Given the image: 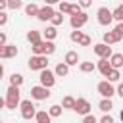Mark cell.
I'll use <instances>...</instances> for the list:
<instances>
[{"instance_id": "obj_30", "label": "cell", "mask_w": 123, "mask_h": 123, "mask_svg": "<svg viewBox=\"0 0 123 123\" xmlns=\"http://www.w3.org/2000/svg\"><path fill=\"white\" fill-rule=\"evenodd\" d=\"M6 8L8 10H19V8H23V2L21 0H6Z\"/></svg>"}, {"instance_id": "obj_25", "label": "cell", "mask_w": 123, "mask_h": 123, "mask_svg": "<svg viewBox=\"0 0 123 123\" xmlns=\"http://www.w3.org/2000/svg\"><path fill=\"white\" fill-rule=\"evenodd\" d=\"M50 21H52V25H54V27L62 25V23H63V15H62V12H54V13H52V17H50Z\"/></svg>"}, {"instance_id": "obj_5", "label": "cell", "mask_w": 123, "mask_h": 123, "mask_svg": "<svg viewBox=\"0 0 123 123\" xmlns=\"http://www.w3.org/2000/svg\"><path fill=\"white\" fill-rule=\"evenodd\" d=\"M96 90H98V94L102 96V98H111L113 94H115V88H113V85L106 79V81H100L98 83V86H96Z\"/></svg>"}, {"instance_id": "obj_10", "label": "cell", "mask_w": 123, "mask_h": 123, "mask_svg": "<svg viewBox=\"0 0 123 123\" xmlns=\"http://www.w3.org/2000/svg\"><path fill=\"white\" fill-rule=\"evenodd\" d=\"M52 13H54V8H52L50 4H46L44 8H38V12H37L35 17H38V21H50Z\"/></svg>"}, {"instance_id": "obj_32", "label": "cell", "mask_w": 123, "mask_h": 123, "mask_svg": "<svg viewBox=\"0 0 123 123\" xmlns=\"http://www.w3.org/2000/svg\"><path fill=\"white\" fill-rule=\"evenodd\" d=\"M17 56V46L15 44H6V58H15Z\"/></svg>"}, {"instance_id": "obj_18", "label": "cell", "mask_w": 123, "mask_h": 123, "mask_svg": "<svg viewBox=\"0 0 123 123\" xmlns=\"http://www.w3.org/2000/svg\"><path fill=\"white\" fill-rule=\"evenodd\" d=\"M54 52H56V44H54V40H44L42 54H44V56H50V54H54Z\"/></svg>"}, {"instance_id": "obj_14", "label": "cell", "mask_w": 123, "mask_h": 123, "mask_svg": "<svg viewBox=\"0 0 123 123\" xmlns=\"http://www.w3.org/2000/svg\"><path fill=\"white\" fill-rule=\"evenodd\" d=\"M63 62L71 67V65H77V62H79V54L75 52V50H69L67 54H65V58H63Z\"/></svg>"}, {"instance_id": "obj_34", "label": "cell", "mask_w": 123, "mask_h": 123, "mask_svg": "<svg viewBox=\"0 0 123 123\" xmlns=\"http://www.w3.org/2000/svg\"><path fill=\"white\" fill-rule=\"evenodd\" d=\"M90 42H92V38H90L88 35H85V33H83V35L79 37V40H77L79 46H90Z\"/></svg>"}, {"instance_id": "obj_47", "label": "cell", "mask_w": 123, "mask_h": 123, "mask_svg": "<svg viewBox=\"0 0 123 123\" xmlns=\"http://www.w3.org/2000/svg\"><path fill=\"white\" fill-rule=\"evenodd\" d=\"M56 2H60V0H44V4H50V6H52V4H56Z\"/></svg>"}, {"instance_id": "obj_36", "label": "cell", "mask_w": 123, "mask_h": 123, "mask_svg": "<svg viewBox=\"0 0 123 123\" xmlns=\"http://www.w3.org/2000/svg\"><path fill=\"white\" fill-rule=\"evenodd\" d=\"M81 35H83V31H79V29H73V31H71V35H69V38H71L73 42H77Z\"/></svg>"}, {"instance_id": "obj_43", "label": "cell", "mask_w": 123, "mask_h": 123, "mask_svg": "<svg viewBox=\"0 0 123 123\" xmlns=\"http://www.w3.org/2000/svg\"><path fill=\"white\" fill-rule=\"evenodd\" d=\"M0 44H6V33L0 31Z\"/></svg>"}, {"instance_id": "obj_29", "label": "cell", "mask_w": 123, "mask_h": 123, "mask_svg": "<svg viewBox=\"0 0 123 123\" xmlns=\"http://www.w3.org/2000/svg\"><path fill=\"white\" fill-rule=\"evenodd\" d=\"M62 106H58V104H54V106H50L48 108V113H50V117H60L62 115Z\"/></svg>"}, {"instance_id": "obj_42", "label": "cell", "mask_w": 123, "mask_h": 123, "mask_svg": "<svg viewBox=\"0 0 123 123\" xmlns=\"http://www.w3.org/2000/svg\"><path fill=\"white\" fill-rule=\"evenodd\" d=\"M115 94H119V96L123 98V85H121V83L117 85V88H115Z\"/></svg>"}, {"instance_id": "obj_37", "label": "cell", "mask_w": 123, "mask_h": 123, "mask_svg": "<svg viewBox=\"0 0 123 123\" xmlns=\"http://www.w3.org/2000/svg\"><path fill=\"white\" fill-rule=\"evenodd\" d=\"M58 4H60V12H62V13H67V12H69V2H63V0H60Z\"/></svg>"}, {"instance_id": "obj_38", "label": "cell", "mask_w": 123, "mask_h": 123, "mask_svg": "<svg viewBox=\"0 0 123 123\" xmlns=\"http://www.w3.org/2000/svg\"><path fill=\"white\" fill-rule=\"evenodd\" d=\"M100 123H113V117L108 115V111H104V115L100 117Z\"/></svg>"}, {"instance_id": "obj_2", "label": "cell", "mask_w": 123, "mask_h": 123, "mask_svg": "<svg viewBox=\"0 0 123 123\" xmlns=\"http://www.w3.org/2000/svg\"><path fill=\"white\" fill-rule=\"evenodd\" d=\"M27 65H29L31 71H40V69L48 67V56H44V54H33L29 58V63Z\"/></svg>"}, {"instance_id": "obj_39", "label": "cell", "mask_w": 123, "mask_h": 123, "mask_svg": "<svg viewBox=\"0 0 123 123\" xmlns=\"http://www.w3.org/2000/svg\"><path fill=\"white\" fill-rule=\"evenodd\" d=\"M83 123H96V117L90 115V113H85L83 115Z\"/></svg>"}, {"instance_id": "obj_1", "label": "cell", "mask_w": 123, "mask_h": 123, "mask_svg": "<svg viewBox=\"0 0 123 123\" xmlns=\"http://www.w3.org/2000/svg\"><path fill=\"white\" fill-rule=\"evenodd\" d=\"M19 94H21V92H19V86H15V85H10V86H8L6 98H4L8 110H15V108L19 106Z\"/></svg>"}, {"instance_id": "obj_16", "label": "cell", "mask_w": 123, "mask_h": 123, "mask_svg": "<svg viewBox=\"0 0 123 123\" xmlns=\"http://www.w3.org/2000/svg\"><path fill=\"white\" fill-rule=\"evenodd\" d=\"M106 77H108V81H110V83H119V79H121V73H119V69L111 67V69L106 73Z\"/></svg>"}, {"instance_id": "obj_28", "label": "cell", "mask_w": 123, "mask_h": 123, "mask_svg": "<svg viewBox=\"0 0 123 123\" xmlns=\"http://www.w3.org/2000/svg\"><path fill=\"white\" fill-rule=\"evenodd\" d=\"M73 104H75V98H73V96H63V100H62V108H65V110H73Z\"/></svg>"}, {"instance_id": "obj_33", "label": "cell", "mask_w": 123, "mask_h": 123, "mask_svg": "<svg viewBox=\"0 0 123 123\" xmlns=\"http://www.w3.org/2000/svg\"><path fill=\"white\" fill-rule=\"evenodd\" d=\"M111 17L115 21H123V6H117L113 12H111Z\"/></svg>"}, {"instance_id": "obj_21", "label": "cell", "mask_w": 123, "mask_h": 123, "mask_svg": "<svg viewBox=\"0 0 123 123\" xmlns=\"http://www.w3.org/2000/svg\"><path fill=\"white\" fill-rule=\"evenodd\" d=\"M113 35H115L117 42H121V40H123V21H117V25L113 27Z\"/></svg>"}, {"instance_id": "obj_4", "label": "cell", "mask_w": 123, "mask_h": 123, "mask_svg": "<svg viewBox=\"0 0 123 123\" xmlns=\"http://www.w3.org/2000/svg\"><path fill=\"white\" fill-rule=\"evenodd\" d=\"M38 79H40V85H44V86H48V88H52V86L56 85V75H54V71H50L48 67L40 69Z\"/></svg>"}, {"instance_id": "obj_31", "label": "cell", "mask_w": 123, "mask_h": 123, "mask_svg": "<svg viewBox=\"0 0 123 123\" xmlns=\"http://www.w3.org/2000/svg\"><path fill=\"white\" fill-rule=\"evenodd\" d=\"M42 48H44V40H42V38H40L38 42H33V44H31L33 54H42Z\"/></svg>"}, {"instance_id": "obj_44", "label": "cell", "mask_w": 123, "mask_h": 123, "mask_svg": "<svg viewBox=\"0 0 123 123\" xmlns=\"http://www.w3.org/2000/svg\"><path fill=\"white\" fill-rule=\"evenodd\" d=\"M6 10V0H0V12Z\"/></svg>"}, {"instance_id": "obj_46", "label": "cell", "mask_w": 123, "mask_h": 123, "mask_svg": "<svg viewBox=\"0 0 123 123\" xmlns=\"http://www.w3.org/2000/svg\"><path fill=\"white\" fill-rule=\"evenodd\" d=\"M2 77H4V65L0 63V81H2Z\"/></svg>"}, {"instance_id": "obj_26", "label": "cell", "mask_w": 123, "mask_h": 123, "mask_svg": "<svg viewBox=\"0 0 123 123\" xmlns=\"http://www.w3.org/2000/svg\"><path fill=\"white\" fill-rule=\"evenodd\" d=\"M27 40L33 44V42H38L40 40V31H35V29H31L29 33H27Z\"/></svg>"}, {"instance_id": "obj_13", "label": "cell", "mask_w": 123, "mask_h": 123, "mask_svg": "<svg viewBox=\"0 0 123 123\" xmlns=\"http://www.w3.org/2000/svg\"><path fill=\"white\" fill-rule=\"evenodd\" d=\"M54 75H56V77H67V75H69V65H67L65 62H60V63L56 65V69H54Z\"/></svg>"}, {"instance_id": "obj_7", "label": "cell", "mask_w": 123, "mask_h": 123, "mask_svg": "<svg viewBox=\"0 0 123 123\" xmlns=\"http://www.w3.org/2000/svg\"><path fill=\"white\" fill-rule=\"evenodd\" d=\"M90 110H92V106H90V102H88L86 98H77L75 104H73V111H77L79 115L90 113Z\"/></svg>"}, {"instance_id": "obj_9", "label": "cell", "mask_w": 123, "mask_h": 123, "mask_svg": "<svg viewBox=\"0 0 123 123\" xmlns=\"http://www.w3.org/2000/svg\"><path fill=\"white\" fill-rule=\"evenodd\" d=\"M86 21H88V13H85V12L75 13V15H71V19H69V23H71L73 29H81V27H85Z\"/></svg>"}, {"instance_id": "obj_24", "label": "cell", "mask_w": 123, "mask_h": 123, "mask_svg": "<svg viewBox=\"0 0 123 123\" xmlns=\"http://www.w3.org/2000/svg\"><path fill=\"white\" fill-rule=\"evenodd\" d=\"M37 12H38V6H37V4H33V2H31V4H27V6H25V15L35 17V15H37Z\"/></svg>"}, {"instance_id": "obj_8", "label": "cell", "mask_w": 123, "mask_h": 123, "mask_svg": "<svg viewBox=\"0 0 123 123\" xmlns=\"http://www.w3.org/2000/svg\"><path fill=\"white\" fill-rule=\"evenodd\" d=\"M96 17H98V23H100V25H106V27L113 21V17H111V10H108L106 6H104V8H98Z\"/></svg>"}, {"instance_id": "obj_35", "label": "cell", "mask_w": 123, "mask_h": 123, "mask_svg": "<svg viewBox=\"0 0 123 123\" xmlns=\"http://www.w3.org/2000/svg\"><path fill=\"white\" fill-rule=\"evenodd\" d=\"M81 12H83V8L79 4H69V12H67L69 15H75V13H81Z\"/></svg>"}, {"instance_id": "obj_17", "label": "cell", "mask_w": 123, "mask_h": 123, "mask_svg": "<svg viewBox=\"0 0 123 123\" xmlns=\"http://www.w3.org/2000/svg\"><path fill=\"white\" fill-rule=\"evenodd\" d=\"M35 119L38 121V123H50V113L48 111H44V110H40V111H35Z\"/></svg>"}, {"instance_id": "obj_15", "label": "cell", "mask_w": 123, "mask_h": 123, "mask_svg": "<svg viewBox=\"0 0 123 123\" xmlns=\"http://www.w3.org/2000/svg\"><path fill=\"white\" fill-rule=\"evenodd\" d=\"M96 69L106 77V73L111 69V65H110V62H108V58H100V62H98V65H96Z\"/></svg>"}, {"instance_id": "obj_6", "label": "cell", "mask_w": 123, "mask_h": 123, "mask_svg": "<svg viewBox=\"0 0 123 123\" xmlns=\"http://www.w3.org/2000/svg\"><path fill=\"white\" fill-rule=\"evenodd\" d=\"M19 108H21V117L23 119H35V104L31 100H19Z\"/></svg>"}, {"instance_id": "obj_27", "label": "cell", "mask_w": 123, "mask_h": 123, "mask_svg": "<svg viewBox=\"0 0 123 123\" xmlns=\"http://www.w3.org/2000/svg\"><path fill=\"white\" fill-rule=\"evenodd\" d=\"M102 40L106 42V44H115L117 42V38H115V35H113V31H108V33H104V37H102Z\"/></svg>"}, {"instance_id": "obj_12", "label": "cell", "mask_w": 123, "mask_h": 123, "mask_svg": "<svg viewBox=\"0 0 123 123\" xmlns=\"http://www.w3.org/2000/svg\"><path fill=\"white\" fill-rule=\"evenodd\" d=\"M108 62H110V65H111V67L121 69V67H123V54H119V52H117V54H113V52H111V56L108 58Z\"/></svg>"}, {"instance_id": "obj_41", "label": "cell", "mask_w": 123, "mask_h": 123, "mask_svg": "<svg viewBox=\"0 0 123 123\" xmlns=\"http://www.w3.org/2000/svg\"><path fill=\"white\" fill-rule=\"evenodd\" d=\"M77 4H79V6H81V8H88V6H90V4H92V0H79V2H77Z\"/></svg>"}, {"instance_id": "obj_11", "label": "cell", "mask_w": 123, "mask_h": 123, "mask_svg": "<svg viewBox=\"0 0 123 123\" xmlns=\"http://www.w3.org/2000/svg\"><path fill=\"white\" fill-rule=\"evenodd\" d=\"M94 54H96L98 58H110V56H111V46L106 44V42H100V44L94 46Z\"/></svg>"}, {"instance_id": "obj_19", "label": "cell", "mask_w": 123, "mask_h": 123, "mask_svg": "<svg viewBox=\"0 0 123 123\" xmlns=\"http://www.w3.org/2000/svg\"><path fill=\"white\" fill-rule=\"evenodd\" d=\"M98 108H100L102 111H111V108H113L111 98H102V100H100V104H98Z\"/></svg>"}, {"instance_id": "obj_23", "label": "cell", "mask_w": 123, "mask_h": 123, "mask_svg": "<svg viewBox=\"0 0 123 123\" xmlns=\"http://www.w3.org/2000/svg\"><path fill=\"white\" fill-rule=\"evenodd\" d=\"M10 85L21 86V85H23V75H21V73H12V75H10Z\"/></svg>"}, {"instance_id": "obj_3", "label": "cell", "mask_w": 123, "mask_h": 123, "mask_svg": "<svg viewBox=\"0 0 123 123\" xmlns=\"http://www.w3.org/2000/svg\"><path fill=\"white\" fill-rule=\"evenodd\" d=\"M50 88L44 86V85H37V86H31V98L33 100H48L50 98Z\"/></svg>"}, {"instance_id": "obj_22", "label": "cell", "mask_w": 123, "mask_h": 123, "mask_svg": "<svg viewBox=\"0 0 123 123\" xmlns=\"http://www.w3.org/2000/svg\"><path fill=\"white\" fill-rule=\"evenodd\" d=\"M56 37H58V31H56V27H54V25L46 27V31H44V38H46V40H54Z\"/></svg>"}, {"instance_id": "obj_45", "label": "cell", "mask_w": 123, "mask_h": 123, "mask_svg": "<svg viewBox=\"0 0 123 123\" xmlns=\"http://www.w3.org/2000/svg\"><path fill=\"white\" fill-rule=\"evenodd\" d=\"M2 108H6V102H4V98L0 96V110H2Z\"/></svg>"}, {"instance_id": "obj_20", "label": "cell", "mask_w": 123, "mask_h": 123, "mask_svg": "<svg viewBox=\"0 0 123 123\" xmlns=\"http://www.w3.org/2000/svg\"><path fill=\"white\" fill-rule=\"evenodd\" d=\"M79 69H81L83 73H92V71L96 69V65H94L92 62H81V63H79Z\"/></svg>"}, {"instance_id": "obj_40", "label": "cell", "mask_w": 123, "mask_h": 123, "mask_svg": "<svg viewBox=\"0 0 123 123\" xmlns=\"http://www.w3.org/2000/svg\"><path fill=\"white\" fill-rule=\"evenodd\" d=\"M6 23H8V13L2 10V12H0V27H2V25H6Z\"/></svg>"}]
</instances>
